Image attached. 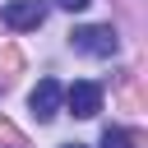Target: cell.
Segmentation results:
<instances>
[{"label": "cell", "mask_w": 148, "mask_h": 148, "mask_svg": "<svg viewBox=\"0 0 148 148\" xmlns=\"http://www.w3.org/2000/svg\"><path fill=\"white\" fill-rule=\"evenodd\" d=\"M69 46H74V51H83V56L111 60V56L120 51V37H116V28H111V23H88V28H74V32H69Z\"/></svg>", "instance_id": "cell-1"}, {"label": "cell", "mask_w": 148, "mask_h": 148, "mask_svg": "<svg viewBox=\"0 0 148 148\" xmlns=\"http://www.w3.org/2000/svg\"><path fill=\"white\" fill-rule=\"evenodd\" d=\"M28 106H32L37 125L56 120V116H60V106H65V88H60V79H37V88L28 92Z\"/></svg>", "instance_id": "cell-2"}, {"label": "cell", "mask_w": 148, "mask_h": 148, "mask_svg": "<svg viewBox=\"0 0 148 148\" xmlns=\"http://www.w3.org/2000/svg\"><path fill=\"white\" fill-rule=\"evenodd\" d=\"M0 18H5V28H14V32H32V28L46 23V5H42V0H9V5L0 9Z\"/></svg>", "instance_id": "cell-3"}, {"label": "cell", "mask_w": 148, "mask_h": 148, "mask_svg": "<svg viewBox=\"0 0 148 148\" xmlns=\"http://www.w3.org/2000/svg\"><path fill=\"white\" fill-rule=\"evenodd\" d=\"M65 106H69L79 120H92V116L102 111V88H97L92 79H79V83L65 88Z\"/></svg>", "instance_id": "cell-4"}, {"label": "cell", "mask_w": 148, "mask_h": 148, "mask_svg": "<svg viewBox=\"0 0 148 148\" xmlns=\"http://www.w3.org/2000/svg\"><path fill=\"white\" fill-rule=\"evenodd\" d=\"M102 148H139V143H134V134H130V130L106 125V130H102Z\"/></svg>", "instance_id": "cell-5"}, {"label": "cell", "mask_w": 148, "mask_h": 148, "mask_svg": "<svg viewBox=\"0 0 148 148\" xmlns=\"http://www.w3.org/2000/svg\"><path fill=\"white\" fill-rule=\"evenodd\" d=\"M56 5H60V9H69V14H79V9H88L92 0H56Z\"/></svg>", "instance_id": "cell-6"}, {"label": "cell", "mask_w": 148, "mask_h": 148, "mask_svg": "<svg viewBox=\"0 0 148 148\" xmlns=\"http://www.w3.org/2000/svg\"><path fill=\"white\" fill-rule=\"evenodd\" d=\"M60 148H83V143H60Z\"/></svg>", "instance_id": "cell-7"}]
</instances>
